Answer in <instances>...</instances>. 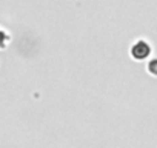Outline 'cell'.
Wrapping results in <instances>:
<instances>
[{
    "label": "cell",
    "instance_id": "obj_1",
    "mask_svg": "<svg viewBox=\"0 0 157 148\" xmlns=\"http://www.w3.org/2000/svg\"><path fill=\"white\" fill-rule=\"evenodd\" d=\"M134 48H137V51H132L137 59H143V57H146V56L149 54V45H148L146 42H143V40L137 42V43L134 45Z\"/></svg>",
    "mask_w": 157,
    "mask_h": 148
}]
</instances>
